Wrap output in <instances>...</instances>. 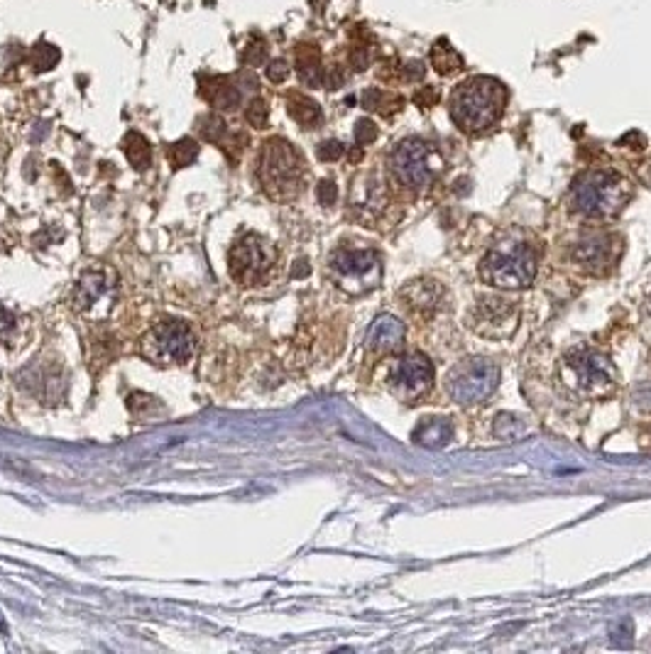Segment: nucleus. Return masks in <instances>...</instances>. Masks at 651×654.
I'll return each instance as SVG.
<instances>
[{
    "mask_svg": "<svg viewBox=\"0 0 651 654\" xmlns=\"http://www.w3.org/2000/svg\"><path fill=\"white\" fill-rule=\"evenodd\" d=\"M296 72L306 86H321V65H319V56H299L296 62Z\"/></svg>",
    "mask_w": 651,
    "mask_h": 654,
    "instance_id": "nucleus-24",
    "label": "nucleus"
},
{
    "mask_svg": "<svg viewBox=\"0 0 651 654\" xmlns=\"http://www.w3.org/2000/svg\"><path fill=\"white\" fill-rule=\"evenodd\" d=\"M404 343V323L397 319V316H377L373 326H370V331H367V339H365V346L370 353H377V356H382V353H392V350L402 349Z\"/></svg>",
    "mask_w": 651,
    "mask_h": 654,
    "instance_id": "nucleus-15",
    "label": "nucleus"
},
{
    "mask_svg": "<svg viewBox=\"0 0 651 654\" xmlns=\"http://www.w3.org/2000/svg\"><path fill=\"white\" fill-rule=\"evenodd\" d=\"M196 350V336L192 326L182 319H162L157 322L140 341L142 358L155 366H179L192 358Z\"/></svg>",
    "mask_w": 651,
    "mask_h": 654,
    "instance_id": "nucleus-6",
    "label": "nucleus"
},
{
    "mask_svg": "<svg viewBox=\"0 0 651 654\" xmlns=\"http://www.w3.org/2000/svg\"><path fill=\"white\" fill-rule=\"evenodd\" d=\"M433 385V366L424 353L404 356L390 375V390L402 402H414L426 395Z\"/></svg>",
    "mask_w": 651,
    "mask_h": 654,
    "instance_id": "nucleus-11",
    "label": "nucleus"
},
{
    "mask_svg": "<svg viewBox=\"0 0 651 654\" xmlns=\"http://www.w3.org/2000/svg\"><path fill=\"white\" fill-rule=\"evenodd\" d=\"M306 272H309V268L304 265V260H302V265H296V268L292 270V275L294 277H302V275H306Z\"/></svg>",
    "mask_w": 651,
    "mask_h": 654,
    "instance_id": "nucleus-32",
    "label": "nucleus"
},
{
    "mask_svg": "<svg viewBox=\"0 0 651 654\" xmlns=\"http://www.w3.org/2000/svg\"><path fill=\"white\" fill-rule=\"evenodd\" d=\"M123 150L128 155L130 165L135 167L138 172H145L147 167L152 165V145H150V140L142 133L130 130L125 140H123Z\"/></svg>",
    "mask_w": 651,
    "mask_h": 654,
    "instance_id": "nucleus-20",
    "label": "nucleus"
},
{
    "mask_svg": "<svg viewBox=\"0 0 651 654\" xmlns=\"http://www.w3.org/2000/svg\"><path fill=\"white\" fill-rule=\"evenodd\" d=\"M267 62V45L262 39H253L245 49H243V65L245 66H260Z\"/></svg>",
    "mask_w": 651,
    "mask_h": 654,
    "instance_id": "nucleus-26",
    "label": "nucleus"
},
{
    "mask_svg": "<svg viewBox=\"0 0 651 654\" xmlns=\"http://www.w3.org/2000/svg\"><path fill=\"white\" fill-rule=\"evenodd\" d=\"M15 323H18L15 314L8 312L5 306H0V339H8L10 333L15 331Z\"/></svg>",
    "mask_w": 651,
    "mask_h": 654,
    "instance_id": "nucleus-31",
    "label": "nucleus"
},
{
    "mask_svg": "<svg viewBox=\"0 0 651 654\" xmlns=\"http://www.w3.org/2000/svg\"><path fill=\"white\" fill-rule=\"evenodd\" d=\"M563 378L578 395L597 400L615 390V366L605 353L580 346L563 360Z\"/></svg>",
    "mask_w": 651,
    "mask_h": 654,
    "instance_id": "nucleus-5",
    "label": "nucleus"
},
{
    "mask_svg": "<svg viewBox=\"0 0 651 654\" xmlns=\"http://www.w3.org/2000/svg\"><path fill=\"white\" fill-rule=\"evenodd\" d=\"M402 297L407 299V305L412 306L414 312H432L436 309L443 297V289H441L436 282H429V280H419V282H412L402 292Z\"/></svg>",
    "mask_w": 651,
    "mask_h": 654,
    "instance_id": "nucleus-18",
    "label": "nucleus"
},
{
    "mask_svg": "<svg viewBox=\"0 0 651 654\" xmlns=\"http://www.w3.org/2000/svg\"><path fill=\"white\" fill-rule=\"evenodd\" d=\"M330 272L340 289L350 295H365L380 285L382 262L375 250L370 248H340L330 255Z\"/></svg>",
    "mask_w": 651,
    "mask_h": 654,
    "instance_id": "nucleus-9",
    "label": "nucleus"
},
{
    "mask_svg": "<svg viewBox=\"0 0 651 654\" xmlns=\"http://www.w3.org/2000/svg\"><path fill=\"white\" fill-rule=\"evenodd\" d=\"M304 157L285 138H270L260 152L257 176L265 194L275 202H292L304 189Z\"/></svg>",
    "mask_w": 651,
    "mask_h": 654,
    "instance_id": "nucleus-2",
    "label": "nucleus"
},
{
    "mask_svg": "<svg viewBox=\"0 0 651 654\" xmlns=\"http://www.w3.org/2000/svg\"><path fill=\"white\" fill-rule=\"evenodd\" d=\"M116 292V275L106 268L86 270L79 282H76V292H73V306L79 312H91L99 302L108 299Z\"/></svg>",
    "mask_w": 651,
    "mask_h": 654,
    "instance_id": "nucleus-14",
    "label": "nucleus"
},
{
    "mask_svg": "<svg viewBox=\"0 0 651 654\" xmlns=\"http://www.w3.org/2000/svg\"><path fill=\"white\" fill-rule=\"evenodd\" d=\"M536 275V253L524 240H502L480 262V277L500 289H524Z\"/></svg>",
    "mask_w": 651,
    "mask_h": 654,
    "instance_id": "nucleus-4",
    "label": "nucleus"
},
{
    "mask_svg": "<svg viewBox=\"0 0 651 654\" xmlns=\"http://www.w3.org/2000/svg\"><path fill=\"white\" fill-rule=\"evenodd\" d=\"M289 76V65L287 59H272V65L267 66V79L272 83H282Z\"/></svg>",
    "mask_w": 651,
    "mask_h": 654,
    "instance_id": "nucleus-29",
    "label": "nucleus"
},
{
    "mask_svg": "<svg viewBox=\"0 0 651 654\" xmlns=\"http://www.w3.org/2000/svg\"><path fill=\"white\" fill-rule=\"evenodd\" d=\"M343 152H346V148H343V142H338V140H326V142H321L319 150H316V155H319V159H323V162H336V159L343 157Z\"/></svg>",
    "mask_w": 651,
    "mask_h": 654,
    "instance_id": "nucleus-27",
    "label": "nucleus"
},
{
    "mask_svg": "<svg viewBox=\"0 0 651 654\" xmlns=\"http://www.w3.org/2000/svg\"><path fill=\"white\" fill-rule=\"evenodd\" d=\"M573 258L580 268L590 270V272H600L612 265L615 253H612V238L610 236H593V238L580 240L576 250H573Z\"/></svg>",
    "mask_w": 651,
    "mask_h": 654,
    "instance_id": "nucleus-16",
    "label": "nucleus"
},
{
    "mask_svg": "<svg viewBox=\"0 0 651 654\" xmlns=\"http://www.w3.org/2000/svg\"><path fill=\"white\" fill-rule=\"evenodd\" d=\"M167 157H169V162H172L175 169H184V167L193 165V159L199 157V142L193 138L176 140L167 150Z\"/></svg>",
    "mask_w": 651,
    "mask_h": 654,
    "instance_id": "nucleus-21",
    "label": "nucleus"
},
{
    "mask_svg": "<svg viewBox=\"0 0 651 654\" xmlns=\"http://www.w3.org/2000/svg\"><path fill=\"white\" fill-rule=\"evenodd\" d=\"M245 118L253 128H265L267 118H270V108L262 99H253L248 103V111H245Z\"/></svg>",
    "mask_w": 651,
    "mask_h": 654,
    "instance_id": "nucleus-25",
    "label": "nucleus"
},
{
    "mask_svg": "<svg viewBox=\"0 0 651 654\" xmlns=\"http://www.w3.org/2000/svg\"><path fill=\"white\" fill-rule=\"evenodd\" d=\"M505 86L490 76H477L460 83L450 99V116L456 125L466 133H483L495 125L505 111Z\"/></svg>",
    "mask_w": 651,
    "mask_h": 654,
    "instance_id": "nucleus-1",
    "label": "nucleus"
},
{
    "mask_svg": "<svg viewBox=\"0 0 651 654\" xmlns=\"http://www.w3.org/2000/svg\"><path fill=\"white\" fill-rule=\"evenodd\" d=\"M632 199V185L617 172H586L570 186L573 209L587 219H612Z\"/></svg>",
    "mask_w": 651,
    "mask_h": 654,
    "instance_id": "nucleus-3",
    "label": "nucleus"
},
{
    "mask_svg": "<svg viewBox=\"0 0 651 654\" xmlns=\"http://www.w3.org/2000/svg\"><path fill=\"white\" fill-rule=\"evenodd\" d=\"M199 135H201L203 140L216 142V145L223 148L226 138H230L228 123L220 118V116H213V113L211 116H201V118H199Z\"/></svg>",
    "mask_w": 651,
    "mask_h": 654,
    "instance_id": "nucleus-23",
    "label": "nucleus"
},
{
    "mask_svg": "<svg viewBox=\"0 0 651 654\" xmlns=\"http://www.w3.org/2000/svg\"><path fill=\"white\" fill-rule=\"evenodd\" d=\"M289 101H287V108H289V116H292L302 128L312 130V128H319L323 123V113H321V106L316 101H312L309 96H302V93H289L287 96Z\"/></svg>",
    "mask_w": 651,
    "mask_h": 654,
    "instance_id": "nucleus-19",
    "label": "nucleus"
},
{
    "mask_svg": "<svg viewBox=\"0 0 651 654\" xmlns=\"http://www.w3.org/2000/svg\"><path fill=\"white\" fill-rule=\"evenodd\" d=\"M517 306L502 297H487L470 312L468 326L485 339H505L517 329Z\"/></svg>",
    "mask_w": 651,
    "mask_h": 654,
    "instance_id": "nucleus-13",
    "label": "nucleus"
},
{
    "mask_svg": "<svg viewBox=\"0 0 651 654\" xmlns=\"http://www.w3.org/2000/svg\"><path fill=\"white\" fill-rule=\"evenodd\" d=\"M441 169H443L441 155L424 140H404L390 155L392 179L399 182L404 189H424L426 185H432Z\"/></svg>",
    "mask_w": 651,
    "mask_h": 654,
    "instance_id": "nucleus-7",
    "label": "nucleus"
},
{
    "mask_svg": "<svg viewBox=\"0 0 651 654\" xmlns=\"http://www.w3.org/2000/svg\"><path fill=\"white\" fill-rule=\"evenodd\" d=\"M199 93L218 111H238L245 96L257 93V79L248 72L236 76H201Z\"/></svg>",
    "mask_w": 651,
    "mask_h": 654,
    "instance_id": "nucleus-12",
    "label": "nucleus"
},
{
    "mask_svg": "<svg viewBox=\"0 0 651 654\" xmlns=\"http://www.w3.org/2000/svg\"><path fill=\"white\" fill-rule=\"evenodd\" d=\"M59 56H62V52L55 45L37 42L32 47V52H30V62H32V69H35L37 74H45V72H52L59 65Z\"/></svg>",
    "mask_w": 651,
    "mask_h": 654,
    "instance_id": "nucleus-22",
    "label": "nucleus"
},
{
    "mask_svg": "<svg viewBox=\"0 0 651 654\" xmlns=\"http://www.w3.org/2000/svg\"><path fill=\"white\" fill-rule=\"evenodd\" d=\"M316 196H319V203H323V206H330V203H336L338 186L333 185L330 179H323L321 185L316 186Z\"/></svg>",
    "mask_w": 651,
    "mask_h": 654,
    "instance_id": "nucleus-30",
    "label": "nucleus"
},
{
    "mask_svg": "<svg viewBox=\"0 0 651 654\" xmlns=\"http://www.w3.org/2000/svg\"><path fill=\"white\" fill-rule=\"evenodd\" d=\"M453 436V426L449 419H439V417H426L416 429H414V442L422 443L426 449H439L446 446Z\"/></svg>",
    "mask_w": 651,
    "mask_h": 654,
    "instance_id": "nucleus-17",
    "label": "nucleus"
},
{
    "mask_svg": "<svg viewBox=\"0 0 651 654\" xmlns=\"http://www.w3.org/2000/svg\"><path fill=\"white\" fill-rule=\"evenodd\" d=\"M275 248L257 233H245L233 243L228 253V270L240 285H255L272 270Z\"/></svg>",
    "mask_w": 651,
    "mask_h": 654,
    "instance_id": "nucleus-10",
    "label": "nucleus"
},
{
    "mask_svg": "<svg viewBox=\"0 0 651 654\" xmlns=\"http://www.w3.org/2000/svg\"><path fill=\"white\" fill-rule=\"evenodd\" d=\"M377 138V125L373 120H358V125H355V140H358L360 145H370L373 140Z\"/></svg>",
    "mask_w": 651,
    "mask_h": 654,
    "instance_id": "nucleus-28",
    "label": "nucleus"
},
{
    "mask_svg": "<svg viewBox=\"0 0 651 654\" xmlns=\"http://www.w3.org/2000/svg\"><path fill=\"white\" fill-rule=\"evenodd\" d=\"M500 383V368L487 358H466L446 375V392L458 405H480L490 400Z\"/></svg>",
    "mask_w": 651,
    "mask_h": 654,
    "instance_id": "nucleus-8",
    "label": "nucleus"
}]
</instances>
